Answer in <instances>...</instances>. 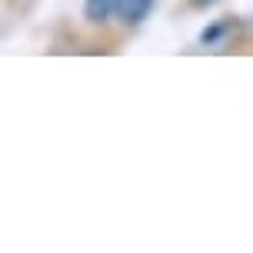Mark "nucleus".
Wrapping results in <instances>:
<instances>
[{
  "mask_svg": "<svg viewBox=\"0 0 253 253\" xmlns=\"http://www.w3.org/2000/svg\"><path fill=\"white\" fill-rule=\"evenodd\" d=\"M117 10V0H87L84 3V13H87L90 24H103V20H110Z\"/></svg>",
  "mask_w": 253,
  "mask_h": 253,
  "instance_id": "nucleus-2",
  "label": "nucleus"
},
{
  "mask_svg": "<svg viewBox=\"0 0 253 253\" xmlns=\"http://www.w3.org/2000/svg\"><path fill=\"white\" fill-rule=\"evenodd\" d=\"M153 3H157V0H117L114 17H120L124 24H140V20L153 10Z\"/></svg>",
  "mask_w": 253,
  "mask_h": 253,
  "instance_id": "nucleus-1",
  "label": "nucleus"
},
{
  "mask_svg": "<svg viewBox=\"0 0 253 253\" xmlns=\"http://www.w3.org/2000/svg\"><path fill=\"white\" fill-rule=\"evenodd\" d=\"M193 3H197V7H207V3H213V0H193Z\"/></svg>",
  "mask_w": 253,
  "mask_h": 253,
  "instance_id": "nucleus-3",
  "label": "nucleus"
}]
</instances>
